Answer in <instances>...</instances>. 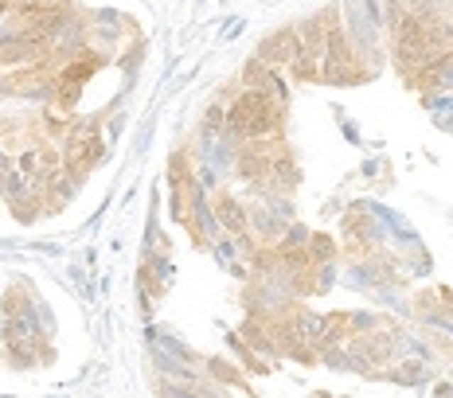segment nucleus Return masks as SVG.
I'll use <instances>...</instances> for the list:
<instances>
[{
	"instance_id": "nucleus-13",
	"label": "nucleus",
	"mask_w": 453,
	"mask_h": 398,
	"mask_svg": "<svg viewBox=\"0 0 453 398\" xmlns=\"http://www.w3.org/2000/svg\"><path fill=\"white\" fill-rule=\"evenodd\" d=\"M0 4H20V0H0Z\"/></svg>"
},
{
	"instance_id": "nucleus-4",
	"label": "nucleus",
	"mask_w": 453,
	"mask_h": 398,
	"mask_svg": "<svg viewBox=\"0 0 453 398\" xmlns=\"http://www.w3.org/2000/svg\"><path fill=\"white\" fill-rule=\"evenodd\" d=\"M297 51H301V35H297V28H281L273 31V35H266L262 43H258V62H266V67H289V62L297 59Z\"/></svg>"
},
{
	"instance_id": "nucleus-6",
	"label": "nucleus",
	"mask_w": 453,
	"mask_h": 398,
	"mask_svg": "<svg viewBox=\"0 0 453 398\" xmlns=\"http://www.w3.org/2000/svg\"><path fill=\"white\" fill-rule=\"evenodd\" d=\"M250 226L258 231V238L278 242V238H281V231H285V219L273 215V207H254V211H250Z\"/></svg>"
},
{
	"instance_id": "nucleus-11",
	"label": "nucleus",
	"mask_w": 453,
	"mask_h": 398,
	"mask_svg": "<svg viewBox=\"0 0 453 398\" xmlns=\"http://www.w3.org/2000/svg\"><path fill=\"white\" fill-rule=\"evenodd\" d=\"M121 129H125V114H114V121H109V137H117Z\"/></svg>"
},
{
	"instance_id": "nucleus-3",
	"label": "nucleus",
	"mask_w": 453,
	"mask_h": 398,
	"mask_svg": "<svg viewBox=\"0 0 453 398\" xmlns=\"http://www.w3.org/2000/svg\"><path fill=\"white\" fill-rule=\"evenodd\" d=\"M340 12H344V31H348L351 39V51H356V59L367 62V70H379L383 62V47H379V23L371 20V16L364 12V0H340Z\"/></svg>"
},
{
	"instance_id": "nucleus-10",
	"label": "nucleus",
	"mask_w": 453,
	"mask_h": 398,
	"mask_svg": "<svg viewBox=\"0 0 453 398\" xmlns=\"http://www.w3.org/2000/svg\"><path fill=\"white\" fill-rule=\"evenodd\" d=\"M207 371L215 375V379H226L231 387H242V382H239V371H234V363H226V359H207Z\"/></svg>"
},
{
	"instance_id": "nucleus-1",
	"label": "nucleus",
	"mask_w": 453,
	"mask_h": 398,
	"mask_svg": "<svg viewBox=\"0 0 453 398\" xmlns=\"http://www.w3.org/2000/svg\"><path fill=\"white\" fill-rule=\"evenodd\" d=\"M281 114H285L281 101H273L270 94L246 86V90L226 106V129H231L239 140L273 145V140L281 137Z\"/></svg>"
},
{
	"instance_id": "nucleus-8",
	"label": "nucleus",
	"mask_w": 453,
	"mask_h": 398,
	"mask_svg": "<svg viewBox=\"0 0 453 398\" xmlns=\"http://www.w3.org/2000/svg\"><path fill=\"white\" fill-rule=\"evenodd\" d=\"M426 109H434V114H437V125L453 133V94H449V90L426 94Z\"/></svg>"
},
{
	"instance_id": "nucleus-7",
	"label": "nucleus",
	"mask_w": 453,
	"mask_h": 398,
	"mask_svg": "<svg viewBox=\"0 0 453 398\" xmlns=\"http://www.w3.org/2000/svg\"><path fill=\"white\" fill-rule=\"evenodd\" d=\"M391 379L403 382V387H426L430 367H426V359H406V363H398V371H391Z\"/></svg>"
},
{
	"instance_id": "nucleus-9",
	"label": "nucleus",
	"mask_w": 453,
	"mask_h": 398,
	"mask_svg": "<svg viewBox=\"0 0 453 398\" xmlns=\"http://www.w3.org/2000/svg\"><path fill=\"white\" fill-rule=\"evenodd\" d=\"M305 250H309V262H332V254H336V246H332L328 234H309Z\"/></svg>"
},
{
	"instance_id": "nucleus-2",
	"label": "nucleus",
	"mask_w": 453,
	"mask_h": 398,
	"mask_svg": "<svg viewBox=\"0 0 453 398\" xmlns=\"http://www.w3.org/2000/svg\"><path fill=\"white\" fill-rule=\"evenodd\" d=\"M320 78H324V82H332V86H348V82H356V78H367V70L356 67V51H351V39H348V31H344V23L336 20V8H328Z\"/></svg>"
},
{
	"instance_id": "nucleus-5",
	"label": "nucleus",
	"mask_w": 453,
	"mask_h": 398,
	"mask_svg": "<svg viewBox=\"0 0 453 398\" xmlns=\"http://www.w3.org/2000/svg\"><path fill=\"white\" fill-rule=\"evenodd\" d=\"M215 219H219V226H223L226 234H234V238L250 231V215L242 211L239 199H231V195H219L215 199Z\"/></svg>"
},
{
	"instance_id": "nucleus-12",
	"label": "nucleus",
	"mask_w": 453,
	"mask_h": 398,
	"mask_svg": "<svg viewBox=\"0 0 453 398\" xmlns=\"http://www.w3.org/2000/svg\"><path fill=\"white\" fill-rule=\"evenodd\" d=\"M242 31V20H231V28H223V39H234Z\"/></svg>"
}]
</instances>
